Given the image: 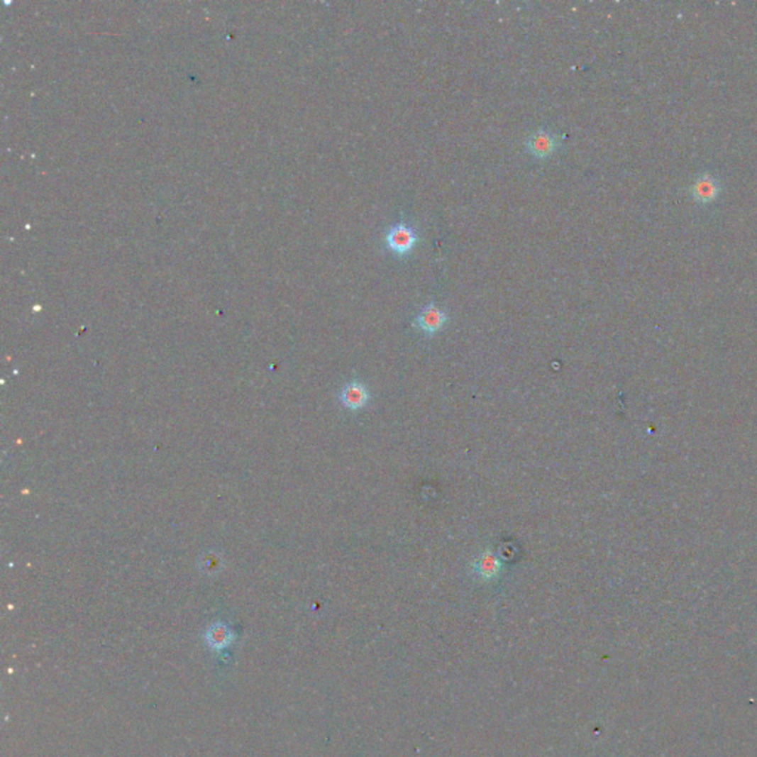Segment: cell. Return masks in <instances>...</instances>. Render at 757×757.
Instances as JSON below:
<instances>
[{
    "mask_svg": "<svg viewBox=\"0 0 757 757\" xmlns=\"http://www.w3.org/2000/svg\"><path fill=\"white\" fill-rule=\"evenodd\" d=\"M383 243L392 255L404 259L410 256L416 245L420 243V234L416 226L406 221H401L386 230Z\"/></svg>",
    "mask_w": 757,
    "mask_h": 757,
    "instance_id": "cell-1",
    "label": "cell"
},
{
    "mask_svg": "<svg viewBox=\"0 0 757 757\" xmlns=\"http://www.w3.org/2000/svg\"><path fill=\"white\" fill-rule=\"evenodd\" d=\"M563 138L551 129L540 128L525 139V150L536 160H548L555 153H558L563 145Z\"/></svg>",
    "mask_w": 757,
    "mask_h": 757,
    "instance_id": "cell-2",
    "label": "cell"
},
{
    "mask_svg": "<svg viewBox=\"0 0 757 757\" xmlns=\"http://www.w3.org/2000/svg\"><path fill=\"white\" fill-rule=\"evenodd\" d=\"M447 323L448 314L435 302H429L421 308L413 320L414 328L426 334V336H433V334L439 333L446 327Z\"/></svg>",
    "mask_w": 757,
    "mask_h": 757,
    "instance_id": "cell-3",
    "label": "cell"
},
{
    "mask_svg": "<svg viewBox=\"0 0 757 757\" xmlns=\"http://www.w3.org/2000/svg\"><path fill=\"white\" fill-rule=\"evenodd\" d=\"M370 398H372V395H370L367 386L357 380L345 385L339 394L342 406L350 411H358L364 409L370 402Z\"/></svg>",
    "mask_w": 757,
    "mask_h": 757,
    "instance_id": "cell-4",
    "label": "cell"
},
{
    "mask_svg": "<svg viewBox=\"0 0 757 757\" xmlns=\"http://www.w3.org/2000/svg\"><path fill=\"white\" fill-rule=\"evenodd\" d=\"M503 570V562L492 551H484L477 559H475L472 571L480 580L490 582L500 575Z\"/></svg>",
    "mask_w": 757,
    "mask_h": 757,
    "instance_id": "cell-5",
    "label": "cell"
},
{
    "mask_svg": "<svg viewBox=\"0 0 757 757\" xmlns=\"http://www.w3.org/2000/svg\"><path fill=\"white\" fill-rule=\"evenodd\" d=\"M692 192H694V197L701 201V203H707V201H712L716 194H717V185L716 182L710 178V176H702V178H700L694 188H692Z\"/></svg>",
    "mask_w": 757,
    "mask_h": 757,
    "instance_id": "cell-6",
    "label": "cell"
},
{
    "mask_svg": "<svg viewBox=\"0 0 757 757\" xmlns=\"http://www.w3.org/2000/svg\"><path fill=\"white\" fill-rule=\"evenodd\" d=\"M209 641L215 646H223L228 641H230V631L222 624L214 626L209 631Z\"/></svg>",
    "mask_w": 757,
    "mask_h": 757,
    "instance_id": "cell-7",
    "label": "cell"
}]
</instances>
